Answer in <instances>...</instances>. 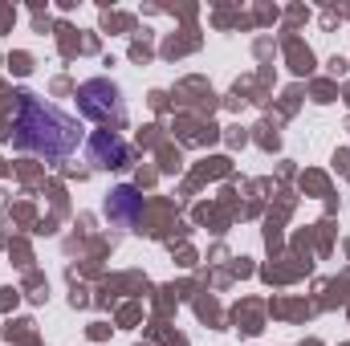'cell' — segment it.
Segmentation results:
<instances>
[{"label":"cell","instance_id":"1","mask_svg":"<svg viewBox=\"0 0 350 346\" xmlns=\"http://www.w3.org/2000/svg\"><path fill=\"white\" fill-rule=\"evenodd\" d=\"M16 147L45 155V159H70L78 151V122L57 110L53 102L37 94H21L16 102Z\"/></svg>","mask_w":350,"mask_h":346},{"label":"cell","instance_id":"2","mask_svg":"<svg viewBox=\"0 0 350 346\" xmlns=\"http://www.w3.org/2000/svg\"><path fill=\"white\" fill-rule=\"evenodd\" d=\"M78 114H86L94 122H118L122 118V98L110 78H90L78 86Z\"/></svg>","mask_w":350,"mask_h":346},{"label":"cell","instance_id":"3","mask_svg":"<svg viewBox=\"0 0 350 346\" xmlns=\"http://www.w3.org/2000/svg\"><path fill=\"white\" fill-rule=\"evenodd\" d=\"M86 151L94 168H126V159H131V147H126V139L118 131H94Z\"/></svg>","mask_w":350,"mask_h":346},{"label":"cell","instance_id":"4","mask_svg":"<svg viewBox=\"0 0 350 346\" xmlns=\"http://www.w3.org/2000/svg\"><path fill=\"white\" fill-rule=\"evenodd\" d=\"M106 216H110L114 224H135V220L143 216V196H139L131 183L114 187V191H110V200H106Z\"/></svg>","mask_w":350,"mask_h":346}]
</instances>
